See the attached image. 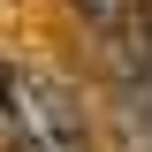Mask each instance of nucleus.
<instances>
[{"mask_svg": "<svg viewBox=\"0 0 152 152\" xmlns=\"http://www.w3.org/2000/svg\"><path fill=\"white\" fill-rule=\"evenodd\" d=\"M137 8H145V0H76V15L91 23L99 46H122V38H129V23H137Z\"/></svg>", "mask_w": 152, "mask_h": 152, "instance_id": "1", "label": "nucleus"}, {"mask_svg": "<svg viewBox=\"0 0 152 152\" xmlns=\"http://www.w3.org/2000/svg\"><path fill=\"white\" fill-rule=\"evenodd\" d=\"M0 114H8V122H23V76L8 69V61H0Z\"/></svg>", "mask_w": 152, "mask_h": 152, "instance_id": "2", "label": "nucleus"}]
</instances>
